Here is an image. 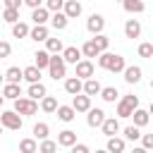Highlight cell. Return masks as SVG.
<instances>
[{"label":"cell","instance_id":"obj_32","mask_svg":"<svg viewBox=\"0 0 153 153\" xmlns=\"http://www.w3.org/2000/svg\"><path fill=\"white\" fill-rule=\"evenodd\" d=\"M48 134H50V127H48L45 122H36V124H33V139H36V141L48 139Z\"/></svg>","mask_w":153,"mask_h":153},{"label":"cell","instance_id":"obj_7","mask_svg":"<svg viewBox=\"0 0 153 153\" xmlns=\"http://www.w3.org/2000/svg\"><path fill=\"white\" fill-rule=\"evenodd\" d=\"M62 14H65L67 19H76V17L81 14V2H79V0H65Z\"/></svg>","mask_w":153,"mask_h":153},{"label":"cell","instance_id":"obj_9","mask_svg":"<svg viewBox=\"0 0 153 153\" xmlns=\"http://www.w3.org/2000/svg\"><path fill=\"white\" fill-rule=\"evenodd\" d=\"M72 108H74V112H86L91 108V96H86V93L72 96Z\"/></svg>","mask_w":153,"mask_h":153},{"label":"cell","instance_id":"obj_15","mask_svg":"<svg viewBox=\"0 0 153 153\" xmlns=\"http://www.w3.org/2000/svg\"><path fill=\"white\" fill-rule=\"evenodd\" d=\"M124 148H127L124 139H120V136H108V143H105V151H108V153H124Z\"/></svg>","mask_w":153,"mask_h":153},{"label":"cell","instance_id":"obj_24","mask_svg":"<svg viewBox=\"0 0 153 153\" xmlns=\"http://www.w3.org/2000/svg\"><path fill=\"white\" fill-rule=\"evenodd\" d=\"M50 24H53V29L55 31H62V29H67V24H69V19L62 14V10L60 12H53V17H50Z\"/></svg>","mask_w":153,"mask_h":153},{"label":"cell","instance_id":"obj_5","mask_svg":"<svg viewBox=\"0 0 153 153\" xmlns=\"http://www.w3.org/2000/svg\"><path fill=\"white\" fill-rule=\"evenodd\" d=\"M103 120H105V110H103V108H88V110H86V124H88L91 129L100 127Z\"/></svg>","mask_w":153,"mask_h":153},{"label":"cell","instance_id":"obj_38","mask_svg":"<svg viewBox=\"0 0 153 153\" xmlns=\"http://www.w3.org/2000/svg\"><path fill=\"white\" fill-rule=\"evenodd\" d=\"M55 151H57V143L50 141V139H43L38 143V153H55Z\"/></svg>","mask_w":153,"mask_h":153},{"label":"cell","instance_id":"obj_52","mask_svg":"<svg viewBox=\"0 0 153 153\" xmlns=\"http://www.w3.org/2000/svg\"><path fill=\"white\" fill-rule=\"evenodd\" d=\"M96 153H108V151H105V148H100V151H96Z\"/></svg>","mask_w":153,"mask_h":153},{"label":"cell","instance_id":"obj_28","mask_svg":"<svg viewBox=\"0 0 153 153\" xmlns=\"http://www.w3.org/2000/svg\"><path fill=\"white\" fill-rule=\"evenodd\" d=\"M131 117H134V124H136V127H146V124L151 122V115H148V110H143V108H136V110L131 112Z\"/></svg>","mask_w":153,"mask_h":153},{"label":"cell","instance_id":"obj_40","mask_svg":"<svg viewBox=\"0 0 153 153\" xmlns=\"http://www.w3.org/2000/svg\"><path fill=\"white\" fill-rule=\"evenodd\" d=\"M131 112H134V108H131V105H127L124 100H120V103H117V117H131Z\"/></svg>","mask_w":153,"mask_h":153},{"label":"cell","instance_id":"obj_46","mask_svg":"<svg viewBox=\"0 0 153 153\" xmlns=\"http://www.w3.org/2000/svg\"><path fill=\"white\" fill-rule=\"evenodd\" d=\"M139 139H141V146H143L146 151H151V148H153V136H151V134H141Z\"/></svg>","mask_w":153,"mask_h":153},{"label":"cell","instance_id":"obj_23","mask_svg":"<svg viewBox=\"0 0 153 153\" xmlns=\"http://www.w3.org/2000/svg\"><path fill=\"white\" fill-rule=\"evenodd\" d=\"M19 153H38V141L33 136H26L19 141Z\"/></svg>","mask_w":153,"mask_h":153},{"label":"cell","instance_id":"obj_8","mask_svg":"<svg viewBox=\"0 0 153 153\" xmlns=\"http://www.w3.org/2000/svg\"><path fill=\"white\" fill-rule=\"evenodd\" d=\"M62 60H65V65H76L79 60H81V50L76 48V45H67V48H62Z\"/></svg>","mask_w":153,"mask_h":153},{"label":"cell","instance_id":"obj_26","mask_svg":"<svg viewBox=\"0 0 153 153\" xmlns=\"http://www.w3.org/2000/svg\"><path fill=\"white\" fill-rule=\"evenodd\" d=\"M127 67V62H124V57L122 55H112V60H110V65H108V72H112V74H122V69Z\"/></svg>","mask_w":153,"mask_h":153},{"label":"cell","instance_id":"obj_27","mask_svg":"<svg viewBox=\"0 0 153 153\" xmlns=\"http://www.w3.org/2000/svg\"><path fill=\"white\" fill-rule=\"evenodd\" d=\"M19 96H22V86H19V84H5V86H2V98H5V100H7V98L14 100V98H19Z\"/></svg>","mask_w":153,"mask_h":153},{"label":"cell","instance_id":"obj_30","mask_svg":"<svg viewBox=\"0 0 153 153\" xmlns=\"http://www.w3.org/2000/svg\"><path fill=\"white\" fill-rule=\"evenodd\" d=\"M33 65L38 67V69H48V62H50V53L48 50H36V55H33Z\"/></svg>","mask_w":153,"mask_h":153},{"label":"cell","instance_id":"obj_41","mask_svg":"<svg viewBox=\"0 0 153 153\" xmlns=\"http://www.w3.org/2000/svg\"><path fill=\"white\" fill-rule=\"evenodd\" d=\"M136 53H139V57H146V60L153 57V43H141Z\"/></svg>","mask_w":153,"mask_h":153},{"label":"cell","instance_id":"obj_4","mask_svg":"<svg viewBox=\"0 0 153 153\" xmlns=\"http://www.w3.org/2000/svg\"><path fill=\"white\" fill-rule=\"evenodd\" d=\"M74 69H76V74H74V76H79V79L84 81V79H91V76H93V72H96V65H93L91 60L81 57V60L74 65Z\"/></svg>","mask_w":153,"mask_h":153},{"label":"cell","instance_id":"obj_49","mask_svg":"<svg viewBox=\"0 0 153 153\" xmlns=\"http://www.w3.org/2000/svg\"><path fill=\"white\" fill-rule=\"evenodd\" d=\"M26 7H31V10H36V7H41L43 5V0H22Z\"/></svg>","mask_w":153,"mask_h":153},{"label":"cell","instance_id":"obj_37","mask_svg":"<svg viewBox=\"0 0 153 153\" xmlns=\"http://www.w3.org/2000/svg\"><path fill=\"white\" fill-rule=\"evenodd\" d=\"M141 136V127H136V124H129V127H124V139H129V141H136Z\"/></svg>","mask_w":153,"mask_h":153},{"label":"cell","instance_id":"obj_22","mask_svg":"<svg viewBox=\"0 0 153 153\" xmlns=\"http://www.w3.org/2000/svg\"><path fill=\"white\" fill-rule=\"evenodd\" d=\"M81 79L79 76H69V79H65V91L69 93V96H76V93H81Z\"/></svg>","mask_w":153,"mask_h":153},{"label":"cell","instance_id":"obj_16","mask_svg":"<svg viewBox=\"0 0 153 153\" xmlns=\"http://www.w3.org/2000/svg\"><path fill=\"white\" fill-rule=\"evenodd\" d=\"M124 36H127V38H139V36H141V22H139V19H127V24H124Z\"/></svg>","mask_w":153,"mask_h":153},{"label":"cell","instance_id":"obj_44","mask_svg":"<svg viewBox=\"0 0 153 153\" xmlns=\"http://www.w3.org/2000/svg\"><path fill=\"white\" fill-rule=\"evenodd\" d=\"M12 55V45L7 43V41H0V60H5V57H10Z\"/></svg>","mask_w":153,"mask_h":153},{"label":"cell","instance_id":"obj_29","mask_svg":"<svg viewBox=\"0 0 153 153\" xmlns=\"http://www.w3.org/2000/svg\"><path fill=\"white\" fill-rule=\"evenodd\" d=\"M62 48H65V45H62V41H60V38H50V36L45 38V50H48L50 55H60V53H62Z\"/></svg>","mask_w":153,"mask_h":153},{"label":"cell","instance_id":"obj_3","mask_svg":"<svg viewBox=\"0 0 153 153\" xmlns=\"http://www.w3.org/2000/svg\"><path fill=\"white\" fill-rule=\"evenodd\" d=\"M48 72H50V76H53L55 81L67 76V65H65L62 55H50V62H48Z\"/></svg>","mask_w":153,"mask_h":153},{"label":"cell","instance_id":"obj_33","mask_svg":"<svg viewBox=\"0 0 153 153\" xmlns=\"http://www.w3.org/2000/svg\"><path fill=\"white\" fill-rule=\"evenodd\" d=\"M55 108H57V98L45 93V96L41 98V110H43V112H55Z\"/></svg>","mask_w":153,"mask_h":153},{"label":"cell","instance_id":"obj_35","mask_svg":"<svg viewBox=\"0 0 153 153\" xmlns=\"http://www.w3.org/2000/svg\"><path fill=\"white\" fill-rule=\"evenodd\" d=\"M2 76H5L7 84H19V81H22V69H19V67H10Z\"/></svg>","mask_w":153,"mask_h":153},{"label":"cell","instance_id":"obj_18","mask_svg":"<svg viewBox=\"0 0 153 153\" xmlns=\"http://www.w3.org/2000/svg\"><path fill=\"white\" fill-rule=\"evenodd\" d=\"M45 93H48V88H45V84H43V81L29 84V98H31V100H41Z\"/></svg>","mask_w":153,"mask_h":153},{"label":"cell","instance_id":"obj_25","mask_svg":"<svg viewBox=\"0 0 153 153\" xmlns=\"http://www.w3.org/2000/svg\"><path fill=\"white\" fill-rule=\"evenodd\" d=\"M79 50H81V57H86V60H91V57H98V55H100V50H98V45H96L93 41H86Z\"/></svg>","mask_w":153,"mask_h":153},{"label":"cell","instance_id":"obj_50","mask_svg":"<svg viewBox=\"0 0 153 153\" xmlns=\"http://www.w3.org/2000/svg\"><path fill=\"white\" fill-rule=\"evenodd\" d=\"M131 153H148V151H146L143 146H134V148H131Z\"/></svg>","mask_w":153,"mask_h":153},{"label":"cell","instance_id":"obj_17","mask_svg":"<svg viewBox=\"0 0 153 153\" xmlns=\"http://www.w3.org/2000/svg\"><path fill=\"white\" fill-rule=\"evenodd\" d=\"M122 7H124V12H129V14H141V12L146 10V2H143V0H122Z\"/></svg>","mask_w":153,"mask_h":153},{"label":"cell","instance_id":"obj_13","mask_svg":"<svg viewBox=\"0 0 153 153\" xmlns=\"http://www.w3.org/2000/svg\"><path fill=\"white\" fill-rule=\"evenodd\" d=\"M57 146H65V148H69V146H74L76 143V131H72V129H62L60 134H57V141H55Z\"/></svg>","mask_w":153,"mask_h":153},{"label":"cell","instance_id":"obj_36","mask_svg":"<svg viewBox=\"0 0 153 153\" xmlns=\"http://www.w3.org/2000/svg\"><path fill=\"white\" fill-rule=\"evenodd\" d=\"M91 41H93V43L98 45V50H100V53H103V50H108V45H110V38H108L105 33H96V36H93Z\"/></svg>","mask_w":153,"mask_h":153},{"label":"cell","instance_id":"obj_54","mask_svg":"<svg viewBox=\"0 0 153 153\" xmlns=\"http://www.w3.org/2000/svg\"><path fill=\"white\" fill-rule=\"evenodd\" d=\"M0 134H2V124H0Z\"/></svg>","mask_w":153,"mask_h":153},{"label":"cell","instance_id":"obj_1","mask_svg":"<svg viewBox=\"0 0 153 153\" xmlns=\"http://www.w3.org/2000/svg\"><path fill=\"white\" fill-rule=\"evenodd\" d=\"M17 115L22 117H29V115H36L38 112V100H31L29 96H19L14 98V108H12Z\"/></svg>","mask_w":153,"mask_h":153},{"label":"cell","instance_id":"obj_31","mask_svg":"<svg viewBox=\"0 0 153 153\" xmlns=\"http://www.w3.org/2000/svg\"><path fill=\"white\" fill-rule=\"evenodd\" d=\"M98 96H100L105 103H115V100H117V96H120V91H117L115 86H103Z\"/></svg>","mask_w":153,"mask_h":153},{"label":"cell","instance_id":"obj_14","mask_svg":"<svg viewBox=\"0 0 153 153\" xmlns=\"http://www.w3.org/2000/svg\"><path fill=\"white\" fill-rule=\"evenodd\" d=\"M100 88H103L100 81L93 79V76H91V79H84V84H81V93H86V96H98Z\"/></svg>","mask_w":153,"mask_h":153},{"label":"cell","instance_id":"obj_47","mask_svg":"<svg viewBox=\"0 0 153 153\" xmlns=\"http://www.w3.org/2000/svg\"><path fill=\"white\" fill-rule=\"evenodd\" d=\"M69 153H91V148L86 143H74V146H69Z\"/></svg>","mask_w":153,"mask_h":153},{"label":"cell","instance_id":"obj_19","mask_svg":"<svg viewBox=\"0 0 153 153\" xmlns=\"http://www.w3.org/2000/svg\"><path fill=\"white\" fill-rule=\"evenodd\" d=\"M55 112H57V120H60V122H72V120L76 117V112H74L72 105H57Z\"/></svg>","mask_w":153,"mask_h":153},{"label":"cell","instance_id":"obj_45","mask_svg":"<svg viewBox=\"0 0 153 153\" xmlns=\"http://www.w3.org/2000/svg\"><path fill=\"white\" fill-rule=\"evenodd\" d=\"M122 100H124V103H127V105H131V108H134V110H136V108H139V96H134V93H127V96H124V98H122Z\"/></svg>","mask_w":153,"mask_h":153},{"label":"cell","instance_id":"obj_51","mask_svg":"<svg viewBox=\"0 0 153 153\" xmlns=\"http://www.w3.org/2000/svg\"><path fill=\"white\" fill-rule=\"evenodd\" d=\"M2 103H5V98H2V93H0V108H2Z\"/></svg>","mask_w":153,"mask_h":153},{"label":"cell","instance_id":"obj_2","mask_svg":"<svg viewBox=\"0 0 153 153\" xmlns=\"http://www.w3.org/2000/svg\"><path fill=\"white\" fill-rule=\"evenodd\" d=\"M0 124H2V129L19 131V129H22V124H24V117H22V115H17L14 110H2V112H0Z\"/></svg>","mask_w":153,"mask_h":153},{"label":"cell","instance_id":"obj_48","mask_svg":"<svg viewBox=\"0 0 153 153\" xmlns=\"http://www.w3.org/2000/svg\"><path fill=\"white\" fill-rule=\"evenodd\" d=\"M24 2L22 0H5V7H10V10H19Z\"/></svg>","mask_w":153,"mask_h":153},{"label":"cell","instance_id":"obj_39","mask_svg":"<svg viewBox=\"0 0 153 153\" xmlns=\"http://www.w3.org/2000/svg\"><path fill=\"white\" fill-rule=\"evenodd\" d=\"M2 19H5L7 24H14V22H19V10H10V7H5V12H2Z\"/></svg>","mask_w":153,"mask_h":153},{"label":"cell","instance_id":"obj_53","mask_svg":"<svg viewBox=\"0 0 153 153\" xmlns=\"http://www.w3.org/2000/svg\"><path fill=\"white\" fill-rule=\"evenodd\" d=\"M2 81H5V76H2V74H0V84H2Z\"/></svg>","mask_w":153,"mask_h":153},{"label":"cell","instance_id":"obj_34","mask_svg":"<svg viewBox=\"0 0 153 153\" xmlns=\"http://www.w3.org/2000/svg\"><path fill=\"white\" fill-rule=\"evenodd\" d=\"M12 36H14V38H26V36H29V24L14 22V24H12Z\"/></svg>","mask_w":153,"mask_h":153},{"label":"cell","instance_id":"obj_20","mask_svg":"<svg viewBox=\"0 0 153 153\" xmlns=\"http://www.w3.org/2000/svg\"><path fill=\"white\" fill-rule=\"evenodd\" d=\"M48 19H50V12L41 5V7H36V10H31V22L33 24H48Z\"/></svg>","mask_w":153,"mask_h":153},{"label":"cell","instance_id":"obj_12","mask_svg":"<svg viewBox=\"0 0 153 153\" xmlns=\"http://www.w3.org/2000/svg\"><path fill=\"white\" fill-rule=\"evenodd\" d=\"M100 129H103L105 136H117V131H120V120H117V117H105L103 124H100Z\"/></svg>","mask_w":153,"mask_h":153},{"label":"cell","instance_id":"obj_10","mask_svg":"<svg viewBox=\"0 0 153 153\" xmlns=\"http://www.w3.org/2000/svg\"><path fill=\"white\" fill-rule=\"evenodd\" d=\"M122 74H124V81H127V84H139L143 72H141V67H139V65H129V67H124V69H122Z\"/></svg>","mask_w":153,"mask_h":153},{"label":"cell","instance_id":"obj_21","mask_svg":"<svg viewBox=\"0 0 153 153\" xmlns=\"http://www.w3.org/2000/svg\"><path fill=\"white\" fill-rule=\"evenodd\" d=\"M22 79H26L29 84H36V81H41V69H38L36 65L24 67V69H22Z\"/></svg>","mask_w":153,"mask_h":153},{"label":"cell","instance_id":"obj_6","mask_svg":"<svg viewBox=\"0 0 153 153\" xmlns=\"http://www.w3.org/2000/svg\"><path fill=\"white\" fill-rule=\"evenodd\" d=\"M86 29H88V33H103V29H105V19H103V14H91L88 19H86Z\"/></svg>","mask_w":153,"mask_h":153},{"label":"cell","instance_id":"obj_11","mask_svg":"<svg viewBox=\"0 0 153 153\" xmlns=\"http://www.w3.org/2000/svg\"><path fill=\"white\" fill-rule=\"evenodd\" d=\"M50 33H48V26L45 24H33L31 29H29V38L31 41H36V43H41V41H45Z\"/></svg>","mask_w":153,"mask_h":153},{"label":"cell","instance_id":"obj_43","mask_svg":"<svg viewBox=\"0 0 153 153\" xmlns=\"http://www.w3.org/2000/svg\"><path fill=\"white\" fill-rule=\"evenodd\" d=\"M43 2H45L43 7H45L48 12H60L62 5H65V0H43Z\"/></svg>","mask_w":153,"mask_h":153},{"label":"cell","instance_id":"obj_55","mask_svg":"<svg viewBox=\"0 0 153 153\" xmlns=\"http://www.w3.org/2000/svg\"><path fill=\"white\" fill-rule=\"evenodd\" d=\"M120 2H122V0H120Z\"/></svg>","mask_w":153,"mask_h":153},{"label":"cell","instance_id":"obj_42","mask_svg":"<svg viewBox=\"0 0 153 153\" xmlns=\"http://www.w3.org/2000/svg\"><path fill=\"white\" fill-rule=\"evenodd\" d=\"M112 55H115V53H108V50H103V53L98 55V67H100V69H108V65H110Z\"/></svg>","mask_w":153,"mask_h":153}]
</instances>
